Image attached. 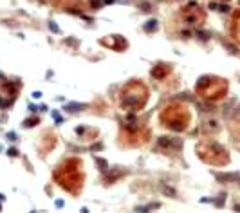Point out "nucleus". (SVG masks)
<instances>
[{
    "label": "nucleus",
    "mask_w": 240,
    "mask_h": 213,
    "mask_svg": "<svg viewBox=\"0 0 240 213\" xmlns=\"http://www.w3.org/2000/svg\"><path fill=\"white\" fill-rule=\"evenodd\" d=\"M65 108H67V110H71V112H78L79 108H85V105H78V103H71V105H67Z\"/></svg>",
    "instance_id": "f257e3e1"
}]
</instances>
